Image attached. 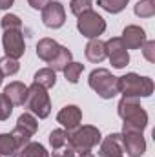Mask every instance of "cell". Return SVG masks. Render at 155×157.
<instances>
[{
    "label": "cell",
    "instance_id": "30bf717a",
    "mask_svg": "<svg viewBox=\"0 0 155 157\" xmlns=\"http://www.w3.org/2000/svg\"><path fill=\"white\" fill-rule=\"evenodd\" d=\"M42 22L49 29H59L66 22V11L60 2H49L42 9Z\"/></svg>",
    "mask_w": 155,
    "mask_h": 157
},
{
    "label": "cell",
    "instance_id": "d4e9b609",
    "mask_svg": "<svg viewBox=\"0 0 155 157\" xmlns=\"http://www.w3.org/2000/svg\"><path fill=\"white\" fill-rule=\"evenodd\" d=\"M128 2L130 0H97V6H100L104 11H108L112 15H117L128 6Z\"/></svg>",
    "mask_w": 155,
    "mask_h": 157
},
{
    "label": "cell",
    "instance_id": "f546056e",
    "mask_svg": "<svg viewBox=\"0 0 155 157\" xmlns=\"http://www.w3.org/2000/svg\"><path fill=\"white\" fill-rule=\"evenodd\" d=\"M141 49H142V55L148 62H155V40H144Z\"/></svg>",
    "mask_w": 155,
    "mask_h": 157
},
{
    "label": "cell",
    "instance_id": "52a82bcc",
    "mask_svg": "<svg viewBox=\"0 0 155 157\" xmlns=\"http://www.w3.org/2000/svg\"><path fill=\"white\" fill-rule=\"evenodd\" d=\"M37 130H39V121L33 117V113H22V115L18 117L15 130L11 132V135H13V139H15V143H17L18 154H20V150L31 141V137L37 133Z\"/></svg>",
    "mask_w": 155,
    "mask_h": 157
},
{
    "label": "cell",
    "instance_id": "7c38bea8",
    "mask_svg": "<svg viewBox=\"0 0 155 157\" xmlns=\"http://www.w3.org/2000/svg\"><path fill=\"white\" fill-rule=\"evenodd\" d=\"M80 121H82V110L75 104H68L57 113V122H60L68 132H73L75 128H78Z\"/></svg>",
    "mask_w": 155,
    "mask_h": 157
},
{
    "label": "cell",
    "instance_id": "83f0119b",
    "mask_svg": "<svg viewBox=\"0 0 155 157\" xmlns=\"http://www.w3.org/2000/svg\"><path fill=\"white\" fill-rule=\"evenodd\" d=\"M2 28H4V31H7V29H18V31H22V20H20V17H17V15H4L2 17Z\"/></svg>",
    "mask_w": 155,
    "mask_h": 157
},
{
    "label": "cell",
    "instance_id": "ac0fdd59",
    "mask_svg": "<svg viewBox=\"0 0 155 157\" xmlns=\"http://www.w3.org/2000/svg\"><path fill=\"white\" fill-rule=\"evenodd\" d=\"M71 57H73L71 51H70L66 46H60L59 51H57V55H55L47 64H49V68H51L53 71H62V70L71 62Z\"/></svg>",
    "mask_w": 155,
    "mask_h": 157
},
{
    "label": "cell",
    "instance_id": "ba28073f",
    "mask_svg": "<svg viewBox=\"0 0 155 157\" xmlns=\"http://www.w3.org/2000/svg\"><path fill=\"white\" fill-rule=\"evenodd\" d=\"M106 46V57L110 59L112 66L117 68V70H122L128 66L130 62V55H128V48L124 46V42L120 37H113L108 42H104Z\"/></svg>",
    "mask_w": 155,
    "mask_h": 157
},
{
    "label": "cell",
    "instance_id": "277c9868",
    "mask_svg": "<svg viewBox=\"0 0 155 157\" xmlns=\"http://www.w3.org/2000/svg\"><path fill=\"white\" fill-rule=\"evenodd\" d=\"M100 130L97 126L86 124V126H78L71 133L68 132V144L75 150V152H88L91 148H95L100 143Z\"/></svg>",
    "mask_w": 155,
    "mask_h": 157
},
{
    "label": "cell",
    "instance_id": "5b68a950",
    "mask_svg": "<svg viewBox=\"0 0 155 157\" xmlns=\"http://www.w3.org/2000/svg\"><path fill=\"white\" fill-rule=\"evenodd\" d=\"M24 106L39 119L47 117L51 113V101H49V95H47L46 88H42L37 82H33L28 88V97H26Z\"/></svg>",
    "mask_w": 155,
    "mask_h": 157
},
{
    "label": "cell",
    "instance_id": "7402d4cb",
    "mask_svg": "<svg viewBox=\"0 0 155 157\" xmlns=\"http://www.w3.org/2000/svg\"><path fill=\"white\" fill-rule=\"evenodd\" d=\"M135 15L139 18H152L155 15V4L153 0H139L133 7Z\"/></svg>",
    "mask_w": 155,
    "mask_h": 157
},
{
    "label": "cell",
    "instance_id": "8fae6325",
    "mask_svg": "<svg viewBox=\"0 0 155 157\" xmlns=\"http://www.w3.org/2000/svg\"><path fill=\"white\" fill-rule=\"evenodd\" d=\"M100 148L99 155L100 157H122L124 148H122V133H110L108 137L100 139Z\"/></svg>",
    "mask_w": 155,
    "mask_h": 157
},
{
    "label": "cell",
    "instance_id": "3957f363",
    "mask_svg": "<svg viewBox=\"0 0 155 157\" xmlns=\"http://www.w3.org/2000/svg\"><path fill=\"white\" fill-rule=\"evenodd\" d=\"M88 84L100 99H113L119 93V77L112 75V71L106 68L93 70L89 73Z\"/></svg>",
    "mask_w": 155,
    "mask_h": 157
},
{
    "label": "cell",
    "instance_id": "7a4b0ae2",
    "mask_svg": "<svg viewBox=\"0 0 155 157\" xmlns=\"http://www.w3.org/2000/svg\"><path fill=\"white\" fill-rule=\"evenodd\" d=\"M119 93L122 97H152L153 93V80L150 77H141L137 73H126L119 77Z\"/></svg>",
    "mask_w": 155,
    "mask_h": 157
},
{
    "label": "cell",
    "instance_id": "9c48e42d",
    "mask_svg": "<svg viewBox=\"0 0 155 157\" xmlns=\"http://www.w3.org/2000/svg\"><path fill=\"white\" fill-rule=\"evenodd\" d=\"M2 46H4L6 57H11V59L18 60L24 55V51H26V42H24L22 31H18V29H7V31H4Z\"/></svg>",
    "mask_w": 155,
    "mask_h": 157
},
{
    "label": "cell",
    "instance_id": "1f68e13d",
    "mask_svg": "<svg viewBox=\"0 0 155 157\" xmlns=\"http://www.w3.org/2000/svg\"><path fill=\"white\" fill-rule=\"evenodd\" d=\"M51 0H28V4L33 7V9H44Z\"/></svg>",
    "mask_w": 155,
    "mask_h": 157
},
{
    "label": "cell",
    "instance_id": "ffe728a7",
    "mask_svg": "<svg viewBox=\"0 0 155 157\" xmlns=\"http://www.w3.org/2000/svg\"><path fill=\"white\" fill-rule=\"evenodd\" d=\"M33 82L40 84V86L46 88V90H47V88H53L55 82H57V71H53L51 68H42V70H39V71L35 73Z\"/></svg>",
    "mask_w": 155,
    "mask_h": 157
},
{
    "label": "cell",
    "instance_id": "484cf974",
    "mask_svg": "<svg viewBox=\"0 0 155 157\" xmlns=\"http://www.w3.org/2000/svg\"><path fill=\"white\" fill-rule=\"evenodd\" d=\"M49 144L53 150H59L68 144V132L66 130H53L49 133Z\"/></svg>",
    "mask_w": 155,
    "mask_h": 157
},
{
    "label": "cell",
    "instance_id": "44dd1931",
    "mask_svg": "<svg viewBox=\"0 0 155 157\" xmlns=\"http://www.w3.org/2000/svg\"><path fill=\"white\" fill-rule=\"evenodd\" d=\"M18 157H49V152L40 144V143H28L22 150H20V154Z\"/></svg>",
    "mask_w": 155,
    "mask_h": 157
},
{
    "label": "cell",
    "instance_id": "d6a6232c",
    "mask_svg": "<svg viewBox=\"0 0 155 157\" xmlns=\"http://www.w3.org/2000/svg\"><path fill=\"white\" fill-rule=\"evenodd\" d=\"M15 4V0H0V9H9Z\"/></svg>",
    "mask_w": 155,
    "mask_h": 157
},
{
    "label": "cell",
    "instance_id": "5bb4252c",
    "mask_svg": "<svg viewBox=\"0 0 155 157\" xmlns=\"http://www.w3.org/2000/svg\"><path fill=\"white\" fill-rule=\"evenodd\" d=\"M120 39H122L124 46H126L128 49H139V48L144 44V40H146V31H144L141 26L130 24V26L124 28Z\"/></svg>",
    "mask_w": 155,
    "mask_h": 157
},
{
    "label": "cell",
    "instance_id": "836d02e7",
    "mask_svg": "<svg viewBox=\"0 0 155 157\" xmlns=\"http://www.w3.org/2000/svg\"><path fill=\"white\" fill-rule=\"evenodd\" d=\"M78 157H95V155H93V154L88 150V152H80V155H78Z\"/></svg>",
    "mask_w": 155,
    "mask_h": 157
},
{
    "label": "cell",
    "instance_id": "9a60e30c",
    "mask_svg": "<svg viewBox=\"0 0 155 157\" xmlns=\"http://www.w3.org/2000/svg\"><path fill=\"white\" fill-rule=\"evenodd\" d=\"M4 93L6 97L13 102V106H24L26 102V97H28V86L24 82H9L6 88H4Z\"/></svg>",
    "mask_w": 155,
    "mask_h": 157
},
{
    "label": "cell",
    "instance_id": "4dcf8cb0",
    "mask_svg": "<svg viewBox=\"0 0 155 157\" xmlns=\"http://www.w3.org/2000/svg\"><path fill=\"white\" fill-rule=\"evenodd\" d=\"M53 157H75V150L68 144V146H62L59 150H53Z\"/></svg>",
    "mask_w": 155,
    "mask_h": 157
},
{
    "label": "cell",
    "instance_id": "6da1fadb",
    "mask_svg": "<svg viewBox=\"0 0 155 157\" xmlns=\"http://www.w3.org/2000/svg\"><path fill=\"white\" fill-rule=\"evenodd\" d=\"M119 117L122 119V133H142L148 126V113L135 97H122L117 104Z\"/></svg>",
    "mask_w": 155,
    "mask_h": 157
},
{
    "label": "cell",
    "instance_id": "2e32d148",
    "mask_svg": "<svg viewBox=\"0 0 155 157\" xmlns=\"http://www.w3.org/2000/svg\"><path fill=\"white\" fill-rule=\"evenodd\" d=\"M84 53H86V59H88L89 62L99 64V62H102V60L106 59V46H104L102 40L91 39L88 44H86Z\"/></svg>",
    "mask_w": 155,
    "mask_h": 157
},
{
    "label": "cell",
    "instance_id": "d6986e66",
    "mask_svg": "<svg viewBox=\"0 0 155 157\" xmlns=\"http://www.w3.org/2000/svg\"><path fill=\"white\" fill-rule=\"evenodd\" d=\"M0 157H18V148L11 133H0Z\"/></svg>",
    "mask_w": 155,
    "mask_h": 157
},
{
    "label": "cell",
    "instance_id": "4316f807",
    "mask_svg": "<svg viewBox=\"0 0 155 157\" xmlns=\"http://www.w3.org/2000/svg\"><path fill=\"white\" fill-rule=\"evenodd\" d=\"M70 7H71V13H73L75 17H80L82 13L91 11V7H93V0H71Z\"/></svg>",
    "mask_w": 155,
    "mask_h": 157
},
{
    "label": "cell",
    "instance_id": "4fadbf2b",
    "mask_svg": "<svg viewBox=\"0 0 155 157\" xmlns=\"http://www.w3.org/2000/svg\"><path fill=\"white\" fill-rule=\"evenodd\" d=\"M122 148L130 157H142L146 152V141L142 133H122Z\"/></svg>",
    "mask_w": 155,
    "mask_h": 157
},
{
    "label": "cell",
    "instance_id": "cb8c5ba5",
    "mask_svg": "<svg viewBox=\"0 0 155 157\" xmlns=\"http://www.w3.org/2000/svg\"><path fill=\"white\" fill-rule=\"evenodd\" d=\"M64 77H66V80L68 82H71V84H77L78 78H80V73L84 71V64H80V62H70L64 70Z\"/></svg>",
    "mask_w": 155,
    "mask_h": 157
},
{
    "label": "cell",
    "instance_id": "603a6c76",
    "mask_svg": "<svg viewBox=\"0 0 155 157\" xmlns=\"http://www.w3.org/2000/svg\"><path fill=\"white\" fill-rule=\"evenodd\" d=\"M20 70V64L17 59H11V57H2L0 59V71L4 77H11V75H17Z\"/></svg>",
    "mask_w": 155,
    "mask_h": 157
},
{
    "label": "cell",
    "instance_id": "e0dca14e",
    "mask_svg": "<svg viewBox=\"0 0 155 157\" xmlns=\"http://www.w3.org/2000/svg\"><path fill=\"white\" fill-rule=\"evenodd\" d=\"M59 48H60V44H59L57 40L40 39L39 44H37V57H39L40 60H44V62H49V60L57 55Z\"/></svg>",
    "mask_w": 155,
    "mask_h": 157
},
{
    "label": "cell",
    "instance_id": "e575fe53",
    "mask_svg": "<svg viewBox=\"0 0 155 157\" xmlns=\"http://www.w3.org/2000/svg\"><path fill=\"white\" fill-rule=\"evenodd\" d=\"M2 80H4V75H2V71H0V86H2Z\"/></svg>",
    "mask_w": 155,
    "mask_h": 157
},
{
    "label": "cell",
    "instance_id": "8992f818",
    "mask_svg": "<svg viewBox=\"0 0 155 157\" xmlns=\"http://www.w3.org/2000/svg\"><path fill=\"white\" fill-rule=\"evenodd\" d=\"M77 29L80 31V35L86 37V39H89V40L99 39V37L106 31V20H104L99 13H95V11L91 9V11H86V13H82V15L78 17Z\"/></svg>",
    "mask_w": 155,
    "mask_h": 157
},
{
    "label": "cell",
    "instance_id": "f1b7e54d",
    "mask_svg": "<svg viewBox=\"0 0 155 157\" xmlns=\"http://www.w3.org/2000/svg\"><path fill=\"white\" fill-rule=\"evenodd\" d=\"M13 113V102L6 97V93H0V121H7Z\"/></svg>",
    "mask_w": 155,
    "mask_h": 157
}]
</instances>
